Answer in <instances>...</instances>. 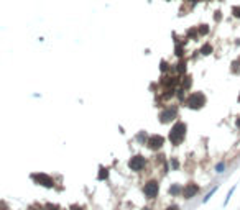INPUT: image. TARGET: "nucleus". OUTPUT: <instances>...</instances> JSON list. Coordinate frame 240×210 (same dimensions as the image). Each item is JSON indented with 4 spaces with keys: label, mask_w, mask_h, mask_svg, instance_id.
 Instances as JSON below:
<instances>
[{
    "label": "nucleus",
    "mask_w": 240,
    "mask_h": 210,
    "mask_svg": "<svg viewBox=\"0 0 240 210\" xmlns=\"http://www.w3.org/2000/svg\"><path fill=\"white\" fill-rule=\"evenodd\" d=\"M184 136H186V125H184L183 121H176L174 126L170 132V141L173 143V145H179L184 140Z\"/></svg>",
    "instance_id": "obj_1"
},
{
    "label": "nucleus",
    "mask_w": 240,
    "mask_h": 210,
    "mask_svg": "<svg viewBox=\"0 0 240 210\" xmlns=\"http://www.w3.org/2000/svg\"><path fill=\"white\" fill-rule=\"evenodd\" d=\"M186 105L191 108H201L206 105V95L202 92H194L186 99Z\"/></svg>",
    "instance_id": "obj_2"
},
{
    "label": "nucleus",
    "mask_w": 240,
    "mask_h": 210,
    "mask_svg": "<svg viewBox=\"0 0 240 210\" xmlns=\"http://www.w3.org/2000/svg\"><path fill=\"white\" fill-rule=\"evenodd\" d=\"M145 163H146L145 158L138 154V156H133L130 161H128V167H130L132 171H141V169L145 167Z\"/></svg>",
    "instance_id": "obj_3"
},
{
    "label": "nucleus",
    "mask_w": 240,
    "mask_h": 210,
    "mask_svg": "<svg viewBox=\"0 0 240 210\" xmlns=\"http://www.w3.org/2000/svg\"><path fill=\"white\" fill-rule=\"evenodd\" d=\"M158 189H160V185H158V182H156V181L146 182V184H145V195L150 197V199H155V197L158 195Z\"/></svg>",
    "instance_id": "obj_4"
},
{
    "label": "nucleus",
    "mask_w": 240,
    "mask_h": 210,
    "mask_svg": "<svg viewBox=\"0 0 240 210\" xmlns=\"http://www.w3.org/2000/svg\"><path fill=\"white\" fill-rule=\"evenodd\" d=\"M163 143H165V140H163V136L160 135H151L148 140H146V145H148L150 150H160L163 146Z\"/></svg>",
    "instance_id": "obj_5"
},
{
    "label": "nucleus",
    "mask_w": 240,
    "mask_h": 210,
    "mask_svg": "<svg viewBox=\"0 0 240 210\" xmlns=\"http://www.w3.org/2000/svg\"><path fill=\"white\" fill-rule=\"evenodd\" d=\"M31 179H33V181H36L38 184L45 185V187H53V185H54L53 179H51L50 176H46V174H31Z\"/></svg>",
    "instance_id": "obj_6"
},
{
    "label": "nucleus",
    "mask_w": 240,
    "mask_h": 210,
    "mask_svg": "<svg viewBox=\"0 0 240 210\" xmlns=\"http://www.w3.org/2000/svg\"><path fill=\"white\" fill-rule=\"evenodd\" d=\"M198 192H199L198 184H187L186 187L183 189V197H184V199H192Z\"/></svg>",
    "instance_id": "obj_7"
},
{
    "label": "nucleus",
    "mask_w": 240,
    "mask_h": 210,
    "mask_svg": "<svg viewBox=\"0 0 240 210\" xmlns=\"http://www.w3.org/2000/svg\"><path fill=\"white\" fill-rule=\"evenodd\" d=\"M174 117H176V110L168 108V110L161 112V115H160V121H161V123H168V121H171Z\"/></svg>",
    "instance_id": "obj_8"
},
{
    "label": "nucleus",
    "mask_w": 240,
    "mask_h": 210,
    "mask_svg": "<svg viewBox=\"0 0 240 210\" xmlns=\"http://www.w3.org/2000/svg\"><path fill=\"white\" fill-rule=\"evenodd\" d=\"M99 176H97V179H99V181H104V179H107V176H109V171H107L105 167H100L99 169Z\"/></svg>",
    "instance_id": "obj_9"
},
{
    "label": "nucleus",
    "mask_w": 240,
    "mask_h": 210,
    "mask_svg": "<svg viewBox=\"0 0 240 210\" xmlns=\"http://www.w3.org/2000/svg\"><path fill=\"white\" fill-rule=\"evenodd\" d=\"M178 72H179V74L186 72V61H179V62H178Z\"/></svg>",
    "instance_id": "obj_10"
},
{
    "label": "nucleus",
    "mask_w": 240,
    "mask_h": 210,
    "mask_svg": "<svg viewBox=\"0 0 240 210\" xmlns=\"http://www.w3.org/2000/svg\"><path fill=\"white\" fill-rule=\"evenodd\" d=\"M201 53H202V54H211V53H212V46H211L209 43L204 44V46L201 48Z\"/></svg>",
    "instance_id": "obj_11"
},
{
    "label": "nucleus",
    "mask_w": 240,
    "mask_h": 210,
    "mask_svg": "<svg viewBox=\"0 0 240 210\" xmlns=\"http://www.w3.org/2000/svg\"><path fill=\"white\" fill-rule=\"evenodd\" d=\"M174 95V89L171 87V89H166L165 90V94H163V99H170V97H173Z\"/></svg>",
    "instance_id": "obj_12"
},
{
    "label": "nucleus",
    "mask_w": 240,
    "mask_h": 210,
    "mask_svg": "<svg viewBox=\"0 0 240 210\" xmlns=\"http://www.w3.org/2000/svg\"><path fill=\"white\" fill-rule=\"evenodd\" d=\"M191 87V77H184L183 81V89H189Z\"/></svg>",
    "instance_id": "obj_13"
},
{
    "label": "nucleus",
    "mask_w": 240,
    "mask_h": 210,
    "mask_svg": "<svg viewBox=\"0 0 240 210\" xmlns=\"http://www.w3.org/2000/svg\"><path fill=\"white\" fill-rule=\"evenodd\" d=\"M179 190H181V189L178 187V185H173V187L170 189V194H173V195H174V194H178V192H179Z\"/></svg>",
    "instance_id": "obj_14"
},
{
    "label": "nucleus",
    "mask_w": 240,
    "mask_h": 210,
    "mask_svg": "<svg viewBox=\"0 0 240 210\" xmlns=\"http://www.w3.org/2000/svg\"><path fill=\"white\" fill-rule=\"evenodd\" d=\"M232 12H233V15H235L237 18H240V7H233Z\"/></svg>",
    "instance_id": "obj_15"
},
{
    "label": "nucleus",
    "mask_w": 240,
    "mask_h": 210,
    "mask_svg": "<svg viewBox=\"0 0 240 210\" xmlns=\"http://www.w3.org/2000/svg\"><path fill=\"white\" fill-rule=\"evenodd\" d=\"M176 54H178V56H183V46H181V44H178V46H176Z\"/></svg>",
    "instance_id": "obj_16"
},
{
    "label": "nucleus",
    "mask_w": 240,
    "mask_h": 210,
    "mask_svg": "<svg viewBox=\"0 0 240 210\" xmlns=\"http://www.w3.org/2000/svg\"><path fill=\"white\" fill-rule=\"evenodd\" d=\"M207 31H209V28H207L206 25H202V26H201V30H199V33H201V35H206Z\"/></svg>",
    "instance_id": "obj_17"
},
{
    "label": "nucleus",
    "mask_w": 240,
    "mask_h": 210,
    "mask_svg": "<svg viewBox=\"0 0 240 210\" xmlns=\"http://www.w3.org/2000/svg\"><path fill=\"white\" fill-rule=\"evenodd\" d=\"M224 167H225V164H224V163H219L215 169H217V172H222V169H224Z\"/></svg>",
    "instance_id": "obj_18"
},
{
    "label": "nucleus",
    "mask_w": 240,
    "mask_h": 210,
    "mask_svg": "<svg viewBox=\"0 0 240 210\" xmlns=\"http://www.w3.org/2000/svg\"><path fill=\"white\" fill-rule=\"evenodd\" d=\"M168 69V64H166V61H163L161 62V71H166Z\"/></svg>",
    "instance_id": "obj_19"
},
{
    "label": "nucleus",
    "mask_w": 240,
    "mask_h": 210,
    "mask_svg": "<svg viewBox=\"0 0 240 210\" xmlns=\"http://www.w3.org/2000/svg\"><path fill=\"white\" fill-rule=\"evenodd\" d=\"M138 140H140V141H143V140H146V135H143V133H140V135H138Z\"/></svg>",
    "instance_id": "obj_20"
},
{
    "label": "nucleus",
    "mask_w": 240,
    "mask_h": 210,
    "mask_svg": "<svg viewBox=\"0 0 240 210\" xmlns=\"http://www.w3.org/2000/svg\"><path fill=\"white\" fill-rule=\"evenodd\" d=\"M71 210H82V209L79 205H72V207H71Z\"/></svg>",
    "instance_id": "obj_21"
},
{
    "label": "nucleus",
    "mask_w": 240,
    "mask_h": 210,
    "mask_svg": "<svg viewBox=\"0 0 240 210\" xmlns=\"http://www.w3.org/2000/svg\"><path fill=\"white\" fill-rule=\"evenodd\" d=\"M166 210H178V207H176V205H171V207H168Z\"/></svg>",
    "instance_id": "obj_22"
},
{
    "label": "nucleus",
    "mask_w": 240,
    "mask_h": 210,
    "mask_svg": "<svg viewBox=\"0 0 240 210\" xmlns=\"http://www.w3.org/2000/svg\"><path fill=\"white\" fill-rule=\"evenodd\" d=\"M237 126H239V128H240V117L237 118Z\"/></svg>",
    "instance_id": "obj_23"
},
{
    "label": "nucleus",
    "mask_w": 240,
    "mask_h": 210,
    "mask_svg": "<svg viewBox=\"0 0 240 210\" xmlns=\"http://www.w3.org/2000/svg\"><path fill=\"white\" fill-rule=\"evenodd\" d=\"M239 102H240V95H239Z\"/></svg>",
    "instance_id": "obj_24"
},
{
    "label": "nucleus",
    "mask_w": 240,
    "mask_h": 210,
    "mask_svg": "<svg viewBox=\"0 0 240 210\" xmlns=\"http://www.w3.org/2000/svg\"><path fill=\"white\" fill-rule=\"evenodd\" d=\"M143 210H148V209H143Z\"/></svg>",
    "instance_id": "obj_25"
}]
</instances>
